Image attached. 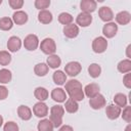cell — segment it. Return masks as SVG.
<instances>
[{
	"label": "cell",
	"instance_id": "1",
	"mask_svg": "<svg viewBox=\"0 0 131 131\" xmlns=\"http://www.w3.org/2000/svg\"><path fill=\"white\" fill-rule=\"evenodd\" d=\"M64 90L66 93L69 94L70 98L78 101H82L84 99V91L82 88V84L76 80V79H71L66 82L64 84Z\"/></svg>",
	"mask_w": 131,
	"mask_h": 131
},
{
	"label": "cell",
	"instance_id": "2",
	"mask_svg": "<svg viewBox=\"0 0 131 131\" xmlns=\"http://www.w3.org/2000/svg\"><path fill=\"white\" fill-rule=\"evenodd\" d=\"M63 115H64V108H63V106H61L59 104L53 105L50 108V118H49V120L53 124L54 128L60 127L62 125V117H63Z\"/></svg>",
	"mask_w": 131,
	"mask_h": 131
},
{
	"label": "cell",
	"instance_id": "3",
	"mask_svg": "<svg viewBox=\"0 0 131 131\" xmlns=\"http://www.w3.org/2000/svg\"><path fill=\"white\" fill-rule=\"evenodd\" d=\"M40 49L43 53L47 54V55H51L54 54L56 51V44L55 41L52 38H45L41 41V43L39 44Z\"/></svg>",
	"mask_w": 131,
	"mask_h": 131
},
{
	"label": "cell",
	"instance_id": "4",
	"mask_svg": "<svg viewBox=\"0 0 131 131\" xmlns=\"http://www.w3.org/2000/svg\"><path fill=\"white\" fill-rule=\"evenodd\" d=\"M107 48V41L104 37L98 36L92 41V50L95 53H103Z\"/></svg>",
	"mask_w": 131,
	"mask_h": 131
},
{
	"label": "cell",
	"instance_id": "5",
	"mask_svg": "<svg viewBox=\"0 0 131 131\" xmlns=\"http://www.w3.org/2000/svg\"><path fill=\"white\" fill-rule=\"evenodd\" d=\"M82 71V66L79 61H70L64 66V73L70 77L78 76Z\"/></svg>",
	"mask_w": 131,
	"mask_h": 131
},
{
	"label": "cell",
	"instance_id": "6",
	"mask_svg": "<svg viewBox=\"0 0 131 131\" xmlns=\"http://www.w3.org/2000/svg\"><path fill=\"white\" fill-rule=\"evenodd\" d=\"M24 46L29 51L36 50L38 48V46H39V39H38L37 35L30 34V35L26 36V38L24 40Z\"/></svg>",
	"mask_w": 131,
	"mask_h": 131
},
{
	"label": "cell",
	"instance_id": "7",
	"mask_svg": "<svg viewBox=\"0 0 131 131\" xmlns=\"http://www.w3.org/2000/svg\"><path fill=\"white\" fill-rule=\"evenodd\" d=\"M117 32H118V25L114 21L105 23V25L102 27V34H103L105 39L106 38L111 39V38L115 37Z\"/></svg>",
	"mask_w": 131,
	"mask_h": 131
},
{
	"label": "cell",
	"instance_id": "8",
	"mask_svg": "<svg viewBox=\"0 0 131 131\" xmlns=\"http://www.w3.org/2000/svg\"><path fill=\"white\" fill-rule=\"evenodd\" d=\"M48 106L44 101H38L33 106V113L38 118H44L48 115Z\"/></svg>",
	"mask_w": 131,
	"mask_h": 131
},
{
	"label": "cell",
	"instance_id": "9",
	"mask_svg": "<svg viewBox=\"0 0 131 131\" xmlns=\"http://www.w3.org/2000/svg\"><path fill=\"white\" fill-rule=\"evenodd\" d=\"M98 15L100 17V19L104 23H110L114 19L115 15H114V12L112 10L111 7L108 6H101L99 9H98Z\"/></svg>",
	"mask_w": 131,
	"mask_h": 131
},
{
	"label": "cell",
	"instance_id": "10",
	"mask_svg": "<svg viewBox=\"0 0 131 131\" xmlns=\"http://www.w3.org/2000/svg\"><path fill=\"white\" fill-rule=\"evenodd\" d=\"M105 103H106L105 98L100 93H98L96 96H94V97L89 99V105L93 110H100L103 106H105Z\"/></svg>",
	"mask_w": 131,
	"mask_h": 131
},
{
	"label": "cell",
	"instance_id": "11",
	"mask_svg": "<svg viewBox=\"0 0 131 131\" xmlns=\"http://www.w3.org/2000/svg\"><path fill=\"white\" fill-rule=\"evenodd\" d=\"M76 23H77V26H80L82 28L89 27L92 23V15L90 13H86V12L81 11L76 18Z\"/></svg>",
	"mask_w": 131,
	"mask_h": 131
},
{
	"label": "cell",
	"instance_id": "12",
	"mask_svg": "<svg viewBox=\"0 0 131 131\" xmlns=\"http://www.w3.org/2000/svg\"><path fill=\"white\" fill-rule=\"evenodd\" d=\"M62 32H63V35L69 38V39H74L76 38L78 35H79V27L76 25V24H70V25H67L63 27L62 29Z\"/></svg>",
	"mask_w": 131,
	"mask_h": 131
},
{
	"label": "cell",
	"instance_id": "13",
	"mask_svg": "<svg viewBox=\"0 0 131 131\" xmlns=\"http://www.w3.org/2000/svg\"><path fill=\"white\" fill-rule=\"evenodd\" d=\"M122 108L118 105L114 104H108L105 108V115L110 120H117L121 116Z\"/></svg>",
	"mask_w": 131,
	"mask_h": 131
},
{
	"label": "cell",
	"instance_id": "14",
	"mask_svg": "<svg viewBox=\"0 0 131 131\" xmlns=\"http://www.w3.org/2000/svg\"><path fill=\"white\" fill-rule=\"evenodd\" d=\"M21 47V40L17 36H11L7 41V49L10 52H16Z\"/></svg>",
	"mask_w": 131,
	"mask_h": 131
},
{
	"label": "cell",
	"instance_id": "15",
	"mask_svg": "<svg viewBox=\"0 0 131 131\" xmlns=\"http://www.w3.org/2000/svg\"><path fill=\"white\" fill-rule=\"evenodd\" d=\"M96 7H97V3L94 0H82L80 2V8L82 12L91 14L93 11H95Z\"/></svg>",
	"mask_w": 131,
	"mask_h": 131
},
{
	"label": "cell",
	"instance_id": "16",
	"mask_svg": "<svg viewBox=\"0 0 131 131\" xmlns=\"http://www.w3.org/2000/svg\"><path fill=\"white\" fill-rule=\"evenodd\" d=\"M50 96H51V98H52L54 101H56V102H58V103L64 102V101L67 100V93H66V91H64L62 88H60V87L54 88V89L51 91Z\"/></svg>",
	"mask_w": 131,
	"mask_h": 131
},
{
	"label": "cell",
	"instance_id": "17",
	"mask_svg": "<svg viewBox=\"0 0 131 131\" xmlns=\"http://www.w3.org/2000/svg\"><path fill=\"white\" fill-rule=\"evenodd\" d=\"M99 90H100V87L96 83H90V84L86 85L84 87V89H83L84 95H86L89 98H92V97L96 96L99 93Z\"/></svg>",
	"mask_w": 131,
	"mask_h": 131
},
{
	"label": "cell",
	"instance_id": "18",
	"mask_svg": "<svg viewBox=\"0 0 131 131\" xmlns=\"http://www.w3.org/2000/svg\"><path fill=\"white\" fill-rule=\"evenodd\" d=\"M29 19V16L27 14V12L23 11V10H16L13 14H12V21L13 24H16L18 26L25 25Z\"/></svg>",
	"mask_w": 131,
	"mask_h": 131
},
{
	"label": "cell",
	"instance_id": "19",
	"mask_svg": "<svg viewBox=\"0 0 131 131\" xmlns=\"http://www.w3.org/2000/svg\"><path fill=\"white\" fill-rule=\"evenodd\" d=\"M115 18H116L117 24L122 25V26H126L131 21V14H130V12H128L126 10H123V11L118 12L116 14Z\"/></svg>",
	"mask_w": 131,
	"mask_h": 131
},
{
	"label": "cell",
	"instance_id": "20",
	"mask_svg": "<svg viewBox=\"0 0 131 131\" xmlns=\"http://www.w3.org/2000/svg\"><path fill=\"white\" fill-rule=\"evenodd\" d=\"M17 115L24 121H29L32 118V110L27 105H19L17 107Z\"/></svg>",
	"mask_w": 131,
	"mask_h": 131
},
{
	"label": "cell",
	"instance_id": "21",
	"mask_svg": "<svg viewBox=\"0 0 131 131\" xmlns=\"http://www.w3.org/2000/svg\"><path fill=\"white\" fill-rule=\"evenodd\" d=\"M53 19V16H52V13L45 9V10H40L39 13H38V20L41 23V24H44V25H47V24H50Z\"/></svg>",
	"mask_w": 131,
	"mask_h": 131
},
{
	"label": "cell",
	"instance_id": "22",
	"mask_svg": "<svg viewBox=\"0 0 131 131\" xmlns=\"http://www.w3.org/2000/svg\"><path fill=\"white\" fill-rule=\"evenodd\" d=\"M52 80L53 82L56 84V85H64L66 82H67V75L64 72L60 71V70H57L53 73L52 75Z\"/></svg>",
	"mask_w": 131,
	"mask_h": 131
},
{
	"label": "cell",
	"instance_id": "23",
	"mask_svg": "<svg viewBox=\"0 0 131 131\" xmlns=\"http://www.w3.org/2000/svg\"><path fill=\"white\" fill-rule=\"evenodd\" d=\"M64 102H66V103H64L63 108H64L66 112H68L69 114H75V113L78 112V110H79V104H78V102H77L76 100H74V99H72V98H68Z\"/></svg>",
	"mask_w": 131,
	"mask_h": 131
},
{
	"label": "cell",
	"instance_id": "24",
	"mask_svg": "<svg viewBox=\"0 0 131 131\" xmlns=\"http://www.w3.org/2000/svg\"><path fill=\"white\" fill-rule=\"evenodd\" d=\"M46 64L48 66V68H51V69H57L59 68V66L61 64V59L58 55L56 54H51V55H48L47 57V60H46Z\"/></svg>",
	"mask_w": 131,
	"mask_h": 131
},
{
	"label": "cell",
	"instance_id": "25",
	"mask_svg": "<svg viewBox=\"0 0 131 131\" xmlns=\"http://www.w3.org/2000/svg\"><path fill=\"white\" fill-rule=\"evenodd\" d=\"M49 68L45 62H39L34 67V73L38 77H44L48 74Z\"/></svg>",
	"mask_w": 131,
	"mask_h": 131
},
{
	"label": "cell",
	"instance_id": "26",
	"mask_svg": "<svg viewBox=\"0 0 131 131\" xmlns=\"http://www.w3.org/2000/svg\"><path fill=\"white\" fill-rule=\"evenodd\" d=\"M34 96L39 101H45L49 96V92L44 87H37L35 89V91H34Z\"/></svg>",
	"mask_w": 131,
	"mask_h": 131
},
{
	"label": "cell",
	"instance_id": "27",
	"mask_svg": "<svg viewBox=\"0 0 131 131\" xmlns=\"http://www.w3.org/2000/svg\"><path fill=\"white\" fill-rule=\"evenodd\" d=\"M38 131H53V124L49 119H42L37 126Z\"/></svg>",
	"mask_w": 131,
	"mask_h": 131
},
{
	"label": "cell",
	"instance_id": "28",
	"mask_svg": "<svg viewBox=\"0 0 131 131\" xmlns=\"http://www.w3.org/2000/svg\"><path fill=\"white\" fill-rule=\"evenodd\" d=\"M117 69L120 73L122 74H127V73H130L131 71V60L126 58V59H123L121 60L118 66H117Z\"/></svg>",
	"mask_w": 131,
	"mask_h": 131
},
{
	"label": "cell",
	"instance_id": "29",
	"mask_svg": "<svg viewBox=\"0 0 131 131\" xmlns=\"http://www.w3.org/2000/svg\"><path fill=\"white\" fill-rule=\"evenodd\" d=\"M127 101H128L127 96L124 93H117L114 96V102H115V104L118 105V106H120L121 108L122 107H125L127 105Z\"/></svg>",
	"mask_w": 131,
	"mask_h": 131
},
{
	"label": "cell",
	"instance_id": "30",
	"mask_svg": "<svg viewBox=\"0 0 131 131\" xmlns=\"http://www.w3.org/2000/svg\"><path fill=\"white\" fill-rule=\"evenodd\" d=\"M12 79V74L8 69H1L0 70V83L1 84H8Z\"/></svg>",
	"mask_w": 131,
	"mask_h": 131
},
{
	"label": "cell",
	"instance_id": "31",
	"mask_svg": "<svg viewBox=\"0 0 131 131\" xmlns=\"http://www.w3.org/2000/svg\"><path fill=\"white\" fill-rule=\"evenodd\" d=\"M13 27V21L12 18L8 16H4L0 18V30L2 31H9Z\"/></svg>",
	"mask_w": 131,
	"mask_h": 131
},
{
	"label": "cell",
	"instance_id": "32",
	"mask_svg": "<svg viewBox=\"0 0 131 131\" xmlns=\"http://www.w3.org/2000/svg\"><path fill=\"white\" fill-rule=\"evenodd\" d=\"M88 74L92 78H98L101 74V68L98 63H91L88 67Z\"/></svg>",
	"mask_w": 131,
	"mask_h": 131
},
{
	"label": "cell",
	"instance_id": "33",
	"mask_svg": "<svg viewBox=\"0 0 131 131\" xmlns=\"http://www.w3.org/2000/svg\"><path fill=\"white\" fill-rule=\"evenodd\" d=\"M73 19H74L73 15L69 12H61L58 14V21L61 25H64V26L70 25L73 23Z\"/></svg>",
	"mask_w": 131,
	"mask_h": 131
},
{
	"label": "cell",
	"instance_id": "34",
	"mask_svg": "<svg viewBox=\"0 0 131 131\" xmlns=\"http://www.w3.org/2000/svg\"><path fill=\"white\" fill-rule=\"evenodd\" d=\"M11 61V55L6 50L0 51V66H8Z\"/></svg>",
	"mask_w": 131,
	"mask_h": 131
},
{
	"label": "cell",
	"instance_id": "35",
	"mask_svg": "<svg viewBox=\"0 0 131 131\" xmlns=\"http://www.w3.org/2000/svg\"><path fill=\"white\" fill-rule=\"evenodd\" d=\"M50 0H36L35 1V7L39 10H45L50 5Z\"/></svg>",
	"mask_w": 131,
	"mask_h": 131
},
{
	"label": "cell",
	"instance_id": "36",
	"mask_svg": "<svg viewBox=\"0 0 131 131\" xmlns=\"http://www.w3.org/2000/svg\"><path fill=\"white\" fill-rule=\"evenodd\" d=\"M121 116L124 121H126L127 123H130L131 122V106L126 105L123 112H121Z\"/></svg>",
	"mask_w": 131,
	"mask_h": 131
},
{
	"label": "cell",
	"instance_id": "37",
	"mask_svg": "<svg viewBox=\"0 0 131 131\" xmlns=\"http://www.w3.org/2000/svg\"><path fill=\"white\" fill-rule=\"evenodd\" d=\"M18 130H19L18 125L13 121H9L5 123L3 126V131H18Z\"/></svg>",
	"mask_w": 131,
	"mask_h": 131
},
{
	"label": "cell",
	"instance_id": "38",
	"mask_svg": "<svg viewBox=\"0 0 131 131\" xmlns=\"http://www.w3.org/2000/svg\"><path fill=\"white\" fill-rule=\"evenodd\" d=\"M8 4L12 9L18 10L24 5V0H8Z\"/></svg>",
	"mask_w": 131,
	"mask_h": 131
},
{
	"label": "cell",
	"instance_id": "39",
	"mask_svg": "<svg viewBox=\"0 0 131 131\" xmlns=\"http://www.w3.org/2000/svg\"><path fill=\"white\" fill-rule=\"evenodd\" d=\"M123 84L126 88H128V89L131 88V74L130 73L125 74V76L123 77Z\"/></svg>",
	"mask_w": 131,
	"mask_h": 131
},
{
	"label": "cell",
	"instance_id": "40",
	"mask_svg": "<svg viewBox=\"0 0 131 131\" xmlns=\"http://www.w3.org/2000/svg\"><path fill=\"white\" fill-rule=\"evenodd\" d=\"M8 96V89L4 85H0V100L6 99Z\"/></svg>",
	"mask_w": 131,
	"mask_h": 131
},
{
	"label": "cell",
	"instance_id": "41",
	"mask_svg": "<svg viewBox=\"0 0 131 131\" xmlns=\"http://www.w3.org/2000/svg\"><path fill=\"white\" fill-rule=\"evenodd\" d=\"M58 131H74V129L70 125H61L59 127V130Z\"/></svg>",
	"mask_w": 131,
	"mask_h": 131
},
{
	"label": "cell",
	"instance_id": "42",
	"mask_svg": "<svg viewBox=\"0 0 131 131\" xmlns=\"http://www.w3.org/2000/svg\"><path fill=\"white\" fill-rule=\"evenodd\" d=\"M130 49H131V45L129 44L127 46V48H126V55H127L128 59H130V57H131V55H130Z\"/></svg>",
	"mask_w": 131,
	"mask_h": 131
},
{
	"label": "cell",
	"instance_id": "43",
	"mask_svg": "<svg viewBox=\"0 0 131 131\" xmlns=\"http://www.w3.org/2000/svg\"><path fill=\"white\" fill-rule=\"evenodd\" d=\"M125 131H131V124L129 123L128 125H127V127L125 128Z\"/></svg>",
	"mask_w": 131,
	"mask_h": 131
},
{
	"label": "cell",
	"instance_id": "44",
	"mask_svg": "<svg viewBox=\"0 0 131 131\" xmlns=\"http://www.w3.org/2000/svg\"><path fill=\"white\" fill-rule=\"evenodd\" d=\"M3 125V117L0 115V127Z\"/></svg>",
	"mask_w": 131,
	"mask_h": 131
},
{
	"label": "cell",
	"instance_id": "45",
	"mask_svg": "<svg viewBox=\"0 0 131 131\" xmlns=\"http://www.w3.org/2000/svg\"><path fill=\"white\" fill-rule=\"evenodd\" d=\"M1 3H2V0H0V5H1Z\"/></svg>",
	"mask_w": 131,
	"mask_h": 131
}]
</instances>
